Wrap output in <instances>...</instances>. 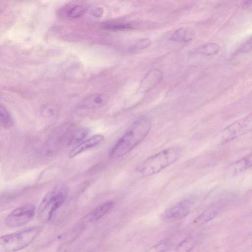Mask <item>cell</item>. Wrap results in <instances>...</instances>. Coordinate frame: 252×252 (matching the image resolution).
Listing matches in <instances>:
<instances>
[{"mask_svg":"<svg viewBox=\"0 0 252 252\" xmlns=\"http://www.w3.org/2000/svg\"><path fill=\"white\" fill-rule=\"evenodd\" d=\"M151 126V122L147 117L137 118L112 148L109 157L119 158L130 152L147 136Z\"/></svg>","mask_w":252,"mask_h":252,"instance_id":"6da1fadb","label":"cell"},{"mask_svg":"<svg viewBox=\"0 0 252 252\" xmlns=\"http://www.w3.org/2000/svg\"><path fill=\"white\" fill-rule=\"evenodd\" d=\"M180 154L181 150L179 148L165 149L142 161L136 166V171L143 177L157 174L175 162Z\"/></svg>","mask_w":252,"mask_h":252,"instance_id":"7a4b0ae2","label":"cell"},{"mask_svg":"<svg viewBox=\"0 0 252 252\" xmlns=\"http://www.w3.org/2000/svg\"><path fill=\"white\" fill-rule=\"evenodd\" d=\"M67 194V188L60 185L52 188L43 197L37 210L39 220L42 223L50 220L54 213L62 205Z\"/></svg>","mask_w":252,"mask_h":252,"instance_id":"3957f363","label":"cell"},{"mask_svg":"<svg viewBox=\"0 0 252 252\" xmlns=\"http://www.w3.org/2000/svg\"><path fill=\"white\" fill-rule=\"evenodd\" d=\"M40 226H33L22 231L2 236L0 250L2 252H15L30 245L40 234Z\"/></svg>","mask_w":252,"mask_h":252,"instance_id":"277c9868","label":"cell"},{"mask_svg":"<svg viewBox=\"0 0 252 252\" xmlns=\"http://www.w3.org/2000/svg\"><path fill=\"white\" fill-rule=\"evenodd\" d=\"M252 131V115L232 123L219 134V143L224 144Z\"/></svg>","mask_w":252,"mask_h":252,"instance_id":"5b68a950","label":"cell"},{"mask_svg":"<svg viewBox=\"0 0 252 252\" xmlns=\"http://www.w3.org/2000/svg\"><path fill=\"white\" fill-rule=\"evenodd\" d=\"M35 213V206L32 203L22 205L13 210L5 219V225L8 227L23 226L32 218Z\"/></svg>","mask_w":252,"mask_h":252,"instance_id":"8992f818","label":"cell"},{"mask_svg":"<svg viewBox=\"0 0 252 252\" xmlns=\"http://www.w3.org/2000/svg\"><path fill=\"white\" fill-rule=\"evenodd\" d=\"M194 201L195 199L193 197L181 201L165 211L162 215V217L167 220L182 219L189 213Z\"/></svg>","mask_w":252,"mask_h":252,"instance_id":"52a82bcc","label":"cell"},{"mask_svg":"<svg viewBox=\"0 0 252 252\" xmlns=\"http://www.w3.org/2000/svg\"><path fill=\"white\" fill-rule=\"evenodd\" d=\"M71 126L64 124L57 128L54 132L45 148L46 152H52L58 148L68 135L71 131Z\"/></svg>","mask_w":252,"mask_h":252,"instance_id":"ba28073f","label":"cell"},{"mask_svg":"<svg viewBox=\"0 0 252 252\" xmlns=\"http://www.w3.org/2000/svg\"><path fill=\"white\" fill-rule=\"evenodd\" d=\"M108 96L103 93L89 95L82 99L78 104V107L84 109H94L100 108L106 104Z\"/></svg>","mask_w":252,"mask_h":252,"instance_id":"9c48e42d","label":"cell"},{"mask_svg":"<svg viewBox=\"0 0 252 252\" xmlns=\"http://www.w3.org/2000/svg\"><path fill=\"white\" fill-rule=\"evenodd\" d=\"M162 73L158 69L150 70L141 81L140 92L146 94L153 90L161 80Z\"/></svg>","mask_w":252,"mask_h":252,"instance_id":"30bf717a","label":"cell"},{"mask_svg":"<svg viewBox=\"0 0 252 252\" xmlns=\"http://www.w3.org/2000/svg\"><path fill=\"white\" fill-rule=\"evenodd\" d=\"M103 140L104 137L102 135H93L91 138L82 141L71 150L69 154V157L73 158L84 151L98 146Z\"/></svg>","mask_w":252,"mask_h":252,"instance_id":"8fae6325","label":"cell"},{"mask_svg":"<svg viewBox=\"0 0 252 252\" xmlns=\"http://www.w3.org/2000/svg\"><path fill=\"white\" fill-rule=\"evenodd\" d=\"M222 207V202H217L212 205L194 220V222L202 224L210 221L217 215Z\"/></svg>","mask_w":252,"mask_h":252,"instance_id":"7c38bea8","label":"cell"},{"mask_svg":"<svg viewBox=\"0 0 252 252\" xmlns=\"http://www.w3.org/2000/svg\"><path fill=\"white\" fill-rule=\"evenodd\" d=\"M114 203L112 201L105 202L89 212L85 219L87 221H93L96 220L105 215L112 209Z\"/></svg>","mask_w":252,"mask_h":252,"instance_id":"4fadbf2b","label":"cell"},{"mask_svg":"<svg viewBox=\"0 0 252 252\" xmlns=\"http://www.w3.org/2000/svg\"><path fill=\"white\" fill-rule=\"evenodd\" d=\"M87 10V7L82 4L73 3L63 8L61 11L63 15L70 19H76L82 16Z\"/></svg>","mask_w":252,"mask_h":252,"instance_id":"5bb4252c","label":"cell"},{"mask_svg":"<svg viewBox=\"0 0 252 252\" xmlns=\"http://www.w3.org/2000/svg\"><path fill=\"white\" fill-rule=\"evenodd\" d=\"M252 167V154L238 160L230 167V172L236 174L242 172Z\"/></svg>","mask_w":252,"mask_h":252,"instance_id":"9a60e30c","label":"cell"},{"mask_svg":"<svg viewBox=\"0 0 252 252\" xmlns=\"http://www.w3.org/2000/svg\"><path fill=\"white\" fill-rule=\"evenodd\" d=\"M194 34L192 32L188 31L185 28H180L173 32L170 39L178 42H188L191 40Z\"/></svg>","mask_w":252,"mask_h":252,"instance_id":"2e32d148","label":"cell"},{"mask_svg":"<svg viewBox=\"0 0 252 252\" xmlns=\"http://www.w3.org/2000/svg\"><path fill=\"white\" fill-rule=\"evenodd\" d=\"M220 49V47L217 44L210 43L194 49L192 52L204 56H211L217 54Z\"/></svg>","mask_w":252,"mask_h":252,"instance_id":"e0dca14e","label":"cell"},{"mask_svg":"<svg viewBox=\"0 0 252 252\" xmlns=\"http://www.w3.org/2000/svg\"><path fill=\"white\" fill-rule=\"evenodd\" d=\"M89 129L87 127H81L74 131L68 140L69 145L76 144L84 139L89 133Z\"/></svg>","mask_w":252,"mask_h":252,"instance_id":"ac0fdd59","label":"cell"},{"mask_svg":"<svg viewBox=\"0 0 252 252\" xmlns=\"http://www.w3.org/2000/svg\"><path fill=\"white\" fill-rule=\"evenodd\" d=\"M0 121L1 126L6 129L10 128L14 124L11 114L2 104L0 106Z\"/></svg>","mask_w":252,"mask_h":252,"instance_id":"d6986e66","label":"cell"},{"mask_svg":"<svg viewBox=\"0 0 252 252\" xmlns=\"http://www.w3.org/2000/svg\"><path fill=\"white\" fill-rule=\"evenodd\" d=\"M102 27L107 30L120 31L131 29V26L129 24L127 23H122L114 21H107L102 24Z\"/></svg>","mask_w":252,"mask_h":252,"instance_id":"ffe728a7","label":"cell"},{"mask_svg":"<svg viewBox=\"0 0 252 252\" xmlns=\"http://www.w3.org/2000/svg\"><path fill=\"white\" fill-rule=\"evenodd\" d=\"M57 112L56 108L53 105L49 104L43 106L41 110V115L46 118L54 116Z\"/></svg>","mask_w":252,"mask_h":252,"instance_id":"44dd1931","label":"cell"},{"mask_svg":"<svg viewBox=\"0 0 252 252\" xmlns=\"http://www.w3.org/2000/svg\"><path fill=\"white\" fill-rule=\"evenodd\" d=\"M151 44V41L147 38H142L139 39L131 47L132 50H137L143 49L147 48Z\"/></svg>","mask_w":252,"mask_h":252,"instance_id":"7402d4cb","label":"cell"},{"mask_svg":"<svg viewBox=\"0 0 252 252\" xmlns=\"http://www.w3.org/2000/svg\"><path fill=\"white\" fill-rule=\"evenodd\" d=\"M252 50V35L243 45L241 51L243 53H248Z\"/></svg>","mask_w":252,"mask_h":252,"instance_id":"603a6c76","label":"cell"},{"mask_svg":"<svg viewBox=\"0 0 252 252\" xmlns=\"http://www.w3.org/2000/svg\"><path fill=\"white\" fill-rule=\"evenodd\" d=\"M103 10L101 7L96 8L93 12L94 15L99 17L103 14Z\"/></svg>","mask_w":252,"mask_h":252,"instance_id":"cb8c5ba5","label":"cell"}]
</instances>
